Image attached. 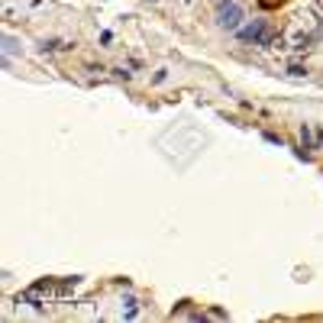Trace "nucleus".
I'll return each mask as SVG.
<instances>
[{"instance_id": "nucleus-3", "label": "nucleus", "mask_w": 323, "mask_h": 323, "mask_svg": "<svg viewBox=\"0 0 323 323\" xmlns=\"http://www.w3.org/2000/svg\"><path fill=\"white\" fill-rule=\"evenodd\" d=\"M288 42H291V49H307L310 46V36H307V32H301V29H294L291 36H288Z\"/></svg>"}, {"instance_id": "nucleus-5", "label": "nucleus", "mask_w": 323, "mask_h": 323, "mask_svg": "<svg viewBox=\"0 0 323 323\" xmlns=\"http://www.w3.org/2000/svg\"><path fill=\"white\" fill-rule=\"evenodd\" d=\"M275 4H281V0H262V7H265V10H268V7H275Z\"/></svg>"}, {"instance_id": "nucleus-4", "label": "nucleus", "mask_w": 323, "mask_h": 323, "mask_svg": "<svg viewBox=\"0 0 323 323\" xmlns=\"http://www.w3.org/2000/svg\"><path fill=\"white\" fill-rule=\"evenodd\" d=\"M301 139H304V149L310 146V133H307V126H301Z\"/></svg>"}, {"instance_id": "nucleus-2", "label": "nucleus", "mask_w": 323, "mask_h": 323, "mask_svg": "<svg viewBox=\"0 0 323 323\" xmlns=\"http://www.w3.org/2000/svg\"><path fill=\"white\" fill-rule=\"evenodd\" d=\"M239 20H242L239 4H223V7H220V16H217V23H220L223 29H239Z\"/></svg>"}, {"instance_id": "nucleus-1", "label": "nucleus", "mask_w": 323, "mask_h": 323, "mask_svg": "<svg viewBox=\"0 0 323 323\" xmlns=\"http://www.w3.org/2000/svg\"><path fill=\"white\" fill-rule=\"evenodd\" d=\"M242 39H249V42H256V46H268L272 42V36H268V26L265 20H256L252 26H242V29H236Z\"/></svg>"}]
</instances>
